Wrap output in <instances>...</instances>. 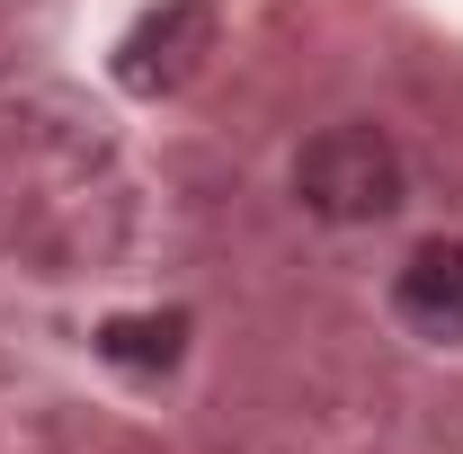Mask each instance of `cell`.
<instances>
[{
    "label": "cell",
    "mask_w": 463,
    "mask_h": 454,
    "mask_svg": "<svg viewBox=\"0 0 463 454\" xmlns=\"http://www.w3.org/2000/svg\"><path fill=\"white\" fill-rule=\"evenodd\" d=\"M205 54H214V9H205V0H161V9H143V18L125 27L116 80H125L134 99H161L178 80H196Z\"/></svg>",
    "instance_id": "cell-2"
},
{
    "label": "cell",
    "mask_w": 463,
    "mask_h": 454,
    "mask_svg": "<svg viewBox=\"0 0 463 454\" xmlns=\"http://www.w3.org/2000/svg\"><path fill=\"white\" fill-rule=\"evenodd\" d=\"M402 143L383 134V125H321L303 152H294V196H303V214L312 223H339V232H356V223H383L392 205H402Z\"/></svg>",
    "instance_id": "cell-1"
},
{
    "label": "cell",
    "mask_w": 463,
    "mask_h": 454,
    "mask_svg": "<svg viewBox=\"0 0 463 454\" xmlns=\"http://www.w3.org/2000/svg\"><path fill=\"white\" fill-rule=\"evenodd\" d=\"M392 312H402V330H419L437 347L463 339V241H419L410 250L402 277H392Z\"/></svg>",
    "instance_id": "cell-3"
},
{
    "label": "cell",
    "mask_w": 463,
    "mask_h": 454,
    "mask_svg": "<svg viewBox=\"0 0 463 454\" xmlns=\"http://www.w3.org/2000/svg\"><path fill=\"white\" fill-rule=\"evenodd\" d=\"M99 356L108 365H134V374L178 365L187 356V312H116L108 330H99Z\"/></svg>",
    "instance_id": "cell-4"
}]
</instances>
